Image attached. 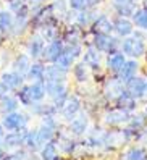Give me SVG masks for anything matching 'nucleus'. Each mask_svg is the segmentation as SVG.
<instances>
[{
    "mask_svg": "<svg viewBox=\"0 0 147 160\" xmlns=\"http://www.w3.org/2000/svg\"><path fill=\"white\" fill-rule=\"evenodd\" d=\"M26 123H27V118L23 113H16V112L7 113L2 120V126L8 131H21L24 129Z\"/></svg>",
    "mask_w": 147,
    "mask_h": 160,
    "instance_id": "obj_1",
    "label": "nucleus"
},
{
    "mask_svg": "<svg viewBox=\"0 0 147 160\" xmlns=\"http://www.w3.org/2000/svg\"><path fill=\"white\" fill-rule=\"evenodd\" d=\"M123 52L131 55V57H139L145 52V45L141 36H136V37H130V39H125L123 42Z\"/></svg>",
    "mask_w": 147,
    "mask_h": 160,
    "instance_id": "obj_2",
    "label": "nucleus"
},
{
    "mask_svg": "<svg viewBox=\"0 0 147 160\" xmlns=\"http://www.w3.org/2000/svg\"><path fill=\"white\" fill-rule=\"evenodd\" d=\"M55 134V121L52 120L50 115L45 117L44 120V125L37 129V138H39V142L45 144V142H50V139Z\"/></svg>",
    "mask_w": 147,
    "mask_h": 160,
    "instance_id": "obj_3",
    "label": "nucleus"
},
{
    "mask_svg": "<svg viewBox=\"0 0 147 160\" xmlns=\"http://www.w3.org/2000/svg\"><path fill=\"white\" fill-rule=\"evenodd\" d=\"M78 55H79V47H78V45H73V47H70L68 50H63V52L60 53V57L55 60V63H57V67L66 70L70 65L73 63L75 57H78Z\"/></svg>",
    "mask_w": 147,
    "mask_h": 160,
    "instance_id": "obj_4",
    "label": "nucleus"
},
{
    "mask_svg": "<svg viewBox=\"0 0 147 160\" xmlns=\"http://www.w3.org/2000/svg\"><path fill=\"white\" fill-rule=\"evenodd\" d=\"M126 92L130 94L131 97L139 99L145 94V82L141 78H131L128 79V86H126Z\"/></svg>",
    "mask_w": 147,
    "mask_h": 160,
    "instance_id": "obj_5",
    "label": "nucleus"
},
{
    "mask_svg": "<svg viewBox=\"0 0 147 160\" xmlns=\"http://www.w3.org/2000/svg\"><path fill=\"white\" fill-rule=\"evenodd\" d=\"M96 47L100 52H115L116 50V39L110 36L97 34L96 36Z\"/></svg>",
    "mask_w": 147,
    "mask_h": 160,
    "instance_id": "obj_6",
    "label": "nucleus"
},
{
    "mask_svg": "<svg viewBox=\"0 0 147 160\" xmlns=\"http://www.w3.org/2000/svg\"><path fill=\"white\" fill-rule=\"evenodd\" d=\"M65 76H66L65 70L57 67V65H52V67L44 70V78L47 82H61L65 79Z\"/></svg>",
    "mask_w": 147,
    "mask_h": 160,
    "instance_id": "obj_7",
    "label": "nucleus"
},
{
    "mask_svg": "<svg viewBox=\"0 0 147 160\" xmlns=\"http://www.w3.org/2000/svg\"><path fill=\"white\" fill-rule=\"evenodd\" d=\"M105 120L110 125H121V123L130 120V113H128V110H125V108L110 110L107 113V117H105Z\"/></svg>",
    "mask_w": 147,
    "mask_h": 160,
    "instance_id": "obj_8",
    "label": "nucleus"
},
{
    "mask_svg": "<svg viewBox=\"0 0 147 160\" xmlns=\"http://www.w3.org/2000/svg\"><path fill=\"white\" fill-rule=\"evenodd\" d=\"M79 110V99L78 97H68L61 105V113L66 120H71V117H75V113Z\"/></svg>",
    "mask_w": 147,
    "mask_h": 160,
    "instance_id": "obj_9",
    "label": "nucleus"
},
{
    "mask_svg": "<svg viewBox=\"0 0 147 160\" xmlns=\"http://www.w3.org/2000/svg\"><path fill=\"white\" fill-rule=\"evenodd\" d=\"M23 138L24 134L20 131H12L10 134H7L3 138V149H13V147H20L23 144Z\"/></svg>",
    "mask_w": 147,
    "mask_h": 160,
    "instance_id": "obj_10",
    "label": "nucleus"
},
{
    "mask_svg": "<svg viewBox=\"0 0 147 160\" xmlns=\"http://www.w3.org/2000/svg\"><path fill=\"white\" fill-rule=\"evenodd\" d=\"M2 82L8 89H20V86L23 84V76L18 73H5L2 76Z\"/></svg>",
    "mask_w": 147,
    "mask_h": 160,
    "instance_id": "obj_11",
    "label": "nucleus"
},
{
    "mask_svg": "<svg viewBox=\"0 0 147 160\" xmlns=\"http://www.w3.org/2000/svg\"><path fill=\"white\" fill-rule=\"evenodd\" d=\"M123 81L121 79H110L107 82V88H105V92L110 99H118V96L123 92Z\"/></svg>",
    "mask_w": 147,
    "mask_h": 160,
    "instance_id": "obj_12",
    "label": "nucleus"
},
{
    "mask_svg": "<svg viewBox=\"0 0 147 160\" xmlns=\"http://www.w3.org/2000/svg\"><path fill=\"white\" fill-rule=\"evenodd\" d=\"M137 71V63L136 62H125V65L120 70V79L121 81H128L134 78V74Z\"/></svg>",
    "mask_w": 147,
    "mask_h": 160,
    "instance_id": "obj_13",
    "label": "nucleus"
},
{
    "mask_svg": "<svg viewBox=\"0 0 147 160\" xmlns=\"http://www.w3.org/2000/svg\"><path fill=\"white\" fill-rule=\"evenodd\" d=\"M86 128H87V117L86 115H79L78 118H75L71 121V126H70L71 133H75V134H82L86 131Z\"/></svg>",
    "mask_w": 147,
    "mask_h": 160,
    "instance_id": "obj_14",
    "label": "nucleus"
},
{
    "mask_svg": "<svg viewBox=\"0 0 147 160\" xmlns=\"http://www.w3.org/2000/svg\"><path fill=\"white\" fill-rule=\"evenodd\" d=\"M23 144L29 149V150H36L41 142H39V138H37V131H27L24 133V138H23Z\"/></svg>",
    "mask_w": 147,
    "mask_h": 160,
    "instance_id": "obj_15",
    "label": "nucleus"
},
{
    "mask_svg": "<svg viewBox=\"0 0 147 160\" xmlns=\"http://www.w3.org/2000/svg\"><path fill=\"white\" fill-rule=\"evenodd\" d=\"M96 28V32L97 34H104V36H110V31L113 29V26H112V23H110L105 16H102V18H99V20L96 21V24H94Z\"/></svg>",
    "mask_w": 147,
    "mask_h": 160,
    "instance_id": "obj_16",
    "label": "nucleus"
},
{
    "mask_svg": "<svg viewBox=\"0 0 147 160\" xmlns=\"http://www.w3.org/2000/svg\"><path fill=\"white\" fill-rule=\"evenodd\" d=\"M63 52V45H61V42H58V41H52L50 42V45H49V49H47V52H45V55H47V58L50 60V62H55L58 57H60V53Z\"/></svg>",
    "mask_w": 147,
    "mask_h": 160,
    "instance_id": "obj_17",
    "label": "nucleus"
},
{
    "mask_svg": "<svg viewBox=\"0 0 147 160\" xmlns=\"http://www.w3.org/2000/svg\"><path fill=\"white\" fill-rule=\"evenodd\" d=\"M115 31L120 34V36H128L131 31H133V26H131V23L128 21V20H125V18H118V20L115 21Z\"/></svg>",
    "mask_w": 147,
    "mask_h": 160,
    "instance_id": "obj_18",
    "label": "nucleus"
},
{
    "mask_svg": "<svg viewBox=\"0 0 147 160\" xmlns=\"http://www.w3.org/2000/svg\"><path fill=\"white\" fill-rule=\"evenodd\" d=\"M41 158L42 160H57L58 154H57V147H55L53 142H47L42 147V152H41Z\"/></svg>",
    "mask_w": 147,
    "mask_h": 160,
    "instance_id": "obj_19",
    "label": "nucleus"
},
{
    "mask_svg": "<svg viewBox=\"0 0 147 160\" xmlns=\"http://www.w3.org/2000/svg\"><path fill=\"white\" fill-rule=\"evenodd\" d=\"M116 100H118V105H120V108H125V110L134 108V97H131L126 91H123L120 96H118Z\"/></svg>",
    "mask_w": 147,
    "mask_h": 160,
    "instance_id": "obj_20",
    "label": "nucleus"
},
{
    "mask_svg": "<svg viewBox=\"0 0 147 160\" xmlns=\"http://www.w3.org/2000/svg\"><path fill=\"white\" fill-rule=\"evenodd\" d=\"M13 28V16L8 12H0V31L7 32Z\"/></svg>",
    "mask_w": 147,
    "mask_h": 160,
    "instance_id": "obj_21",
    "label": "nucleus"
},
{
    "mask_svg": "<svg viewBox=\"0 0 147 160\" xmlns=\"http://www.w3.org/2000/svg\"><path fill=\"white\" fill-rule=\"evenodd\" d=\"M123 65H125L123 53H113L112 57L108 58V68L113 70V71H120Z\"/></svg>",
    "mask_w": 147,
    "mask_h": 160,
    "instance_id": "obj_22",
    "label": "nucleus"
},
{
    "mask_svg": "<svg viewBox=\"0 0 147 160\" xmlns=\"http://www.w3.org/2000/svg\"><path fill=\"white\" fill-rule=\"evenodd\" d=\"M126 160H147V150L142 147H133L131 150H128Z\"/></svg>",
    "mask_w": 147,
    "mask_h": 160,
    "instance_id": "obj_23",
    "label": "nucleus"
},
{
    "mask_svg": "<svg viewBox=\"0 0 147 160\" xmlns=\"http://www.w3.org/2000/svg\"><path fill=\"white\" fill-rule=\"evenodd\" d=\"M84 63L89 65V67H92V68H97L99 63H100V57H99L97 50L89 49V50L86 52V55H84Z\"/></svg>",
    "mask_w": 147,
    "mask_h": 160,
    "instance_id": "obj_24",
    "label": "nucleus"
},
{
    "mask_svg": "<svg viewBox=\"0 0 147 160\" xmlns=\"http://www.w3.org/2000/svg\"><path fill=\"white\" fill-rule=\"evenodd\" d=\"M44 50V41L41 37H34V39L29 42V53L32 57H39Z\"/></svg>",
    "mask_w": 147,
    "mask_h": 160,
    "instance_id": "obj_25",
    "label": "nucleus"
},
{
    "mask_svg": "<svg viewBox=\"0 0 147 160\" xmlns=\"http://www.w3.org/2000/svg\"><path fill=\"white\" fill-rule=\"evenodd\" d=\"M15 70L18 71V74L23 76V74L29 70V58H27L26 55H20L15 62Z\"/></svg>",
    "mask_w": 147,
    "mask_h": 160,
    "instance_id": "obj_26",
    "label": "nucleus"
},
{
    "mask_svg": "<svg viewBox=\"0 0 147 160\" xmlns=\"http://www.w3.org/2000/svg\"><path fill=\"white\" fill-rule=\"evenodd\" d=\"M29 92H31L32 102H37V100H42V97L45 96V88L41 82H36L32 86H29Z\"/></svg>",
    "mask_w": 147,
    "mask_h": 160,
    "instance_id": "obj_27",
    "label": "nucleus"
},
{
    "mask_svg": "<svg viewBox=\"0 0 147 160\" xmlns=\"http://www.w3.org/2000/svg\"><path fill=\"white\" fill-rule=\"evenodd\" d=\"M0 102H2V110L5 112V113H12V112H15V110H16V107H18L16 99L8 97V96H5Z\"/></svg>",
    "mask_w": 147,
    "mask_h": 160,
    "instance_id": "obj_28",
    "label": "nucleus"
},
{
    "mask_svg": "<svg viewBox=\"0 0 147 160\" xmlns=\"http://www.w3.org/2000/svg\"><path fill=\"white\" fill-rule=\"evenodd\" d=\"M44 67H42V65H37V63H36V65H32V67H29V70H27V73H29V78L31 79H42L44 78Z\"/></svg>",
    "mask_w": 147,
    "mask_h": 160,
    "instance_id": "obj_29",
    "label": "nucleus"
},
{
    "mask_svg": "<svg viewBox=\"0 0 147 160\" xmlns=\"http://www.w3.org/2000/svg\"><path fill=\"white\" fill-rule=\"evenodd\" d=\"M134 21L136 24L142 28V29H147V10H139L134 13Z\"/></svg>",
    "mask_w": 147,
    "mask_h": 160,
    "instance_id": "obj_30",
    "label": "nucleus"
},
{
    "mask_svg": "<svg viewBox=\"0 0 147 160\" xmlns=\"http://www.w3.org/2000/svg\"><path fill=\"white\" fill-rule=\"evenodd\" d=\"M18 97H20V102L23 103V105H31L32 103L29 88H21V91H18Z\"/></svg>",
    "mask_w": 147,
    "mask_h": 160,
    "instance_id": "obj_31",
    "label": "nucleus"
},
{
    "mask_svg": "<svg viewBox=\"0 0 147 160\" xmlns=\"http://www.w3.org/2000/svg\"><path fill=\"white\" fill-rule=\"evenodd\" d=\"M75 74H76L78 81H86V79H87V70H86V65H84V63L76 65V68H75Z\"/></svg>",
    "mask_w": 147,
    "mask_h": 160,
    "instance_id": "obj_32",
    "label": "nucleus"
},
{
    "mask_svg": "<svg viewBox=\"0 0 147 160\" xmlns=\"http://www.w3.org/2000/svg\"><path fill=\"white\" fill-rule=\"evenodd\" d=\"M27 152H15V154H5L3 160H27Z\"/></svg>",
    "mask_w": 147,
    "mask_h": 160,
    "instance_id": "obj_33",
    "label": "nucleus"
},
{
    "mask_svg": "<svg viewBox=\"0 0 147 160\" xmlns=\"http://www.w3.org/2000/svg\"><path fill=\"white\" fill-rule=\"evenodd\" d=\"M144 123H145V117L144 115H137L134 120H133V128H128V129H139V128H142L144 126Z\"/></svg>",
    "mask_w": 147,
    "mask_h": 160,
    "instance_id": "obj_34",
    "label": "nucleus"
},
{
    "mask_svg": "<svg viewBox=\"0 0 147 160\" xmlns=\"http://www.w3.org/2000/svg\"><path fill=\"white\" fill-rule=\"evenodd\" d=\"M70 5H71V8H75V10H82L84 7H87L86 0H70Z\"/></svg>",
    "mask_w": 147,
    "mask_h": 160,
    "instance_id": "obj_35",
    "label": "nucleus"
},
{
    "mask_svg": "<svg viewBox=\"0 0 147 160\" xmlns=\"http://www.w3.org/2000/svg\"><path fill=\"white\" fill-rule=\"evenodd\" d=\"M120 12L123 16H128V15H133L134 13V5L133 3H130V5H126V7H123V8H120Z\"/></svg>",
    "mask_w": 147,
    "mask_h": 160,
    "instance_id": "obj_36",
    "label": "nucleus"
},
{
    "mask_svg": "<svg viewBox=\"0 0 147 160\" xmlns=\"http://www.w3.org/2000/svg\"><path fill=\"white\" fill-rule=\"evenodd\" d=\"M21 5H23V0H10V7H12V10H15V12H20Z\"/></svg>",
    "mask_w": 147,
    "mask_h": 160,
    "instance_id": "obj_37",
    "label": "nucleus"
},
{
    "mask_svg": "<svg viewBox=\"0 0 147 160\" xmlns=\"http://www.w3.org/2000/svg\"><path fill=\"white\" fill-rule=\"evenodd\" d=\"M131 3V0H113V5L120 10V8H123V7H126V5H130Z\"/></svg>",
    "mask_w": 147,
    "mask_h": 160,
    "instance_id": "obj_38",
    "label": "nucleus"
},
{
    "mask_svg": "<svg viewBox=\"0 0 147 160\" xmlns=\"http://www.w3.org/2000/svg\"><path fill=\"white\" fill-rule=\"evenodd\" d=\"M7 91H8V88L5 86V84H3L2 81H0V100H2V99L7 96Z\"/></svg>",
    "mask_w": 147,
    "mask_h": 160,
    "instance_id": "obj_39",
    "label": "nucleus"
},
{
    "mask_svg": "<svg viewBox=\"0 0 147 160\" xmlns=\"http://www.w3.org/2000/svg\"><path fill=\"white\" fill-rule=\"evenodd\" d=\"M78 21H79V24H86L87 21H89V16H87V13L84 15V13H81L79 16H78Z\"/></svg>",
    "mask_w": 147,
    "mask_h": 160,
    "instance_id": "obj_40",
    "label": "nucleus"
},
{
    "mask_svg": "<svg viewBox=\"0 0 147 160\" xmlns=\"http://www.w3.org/2000/svg\"><path fill=\"white\" fill-rule=\"evenodd\" d=\"M141 141H142V142H145V144H147V129H145L144 133L141 134Z\"/></svg>",
    "mask_w": 147,
    "mask_h": 160,
    "instance_id": "obj_41",
    "label": "nucleus"
},
{
    "mask_svg": "<svg viewBox=\"0 0 147 160\" xmlns=\"http://www.w3.org/2000/svg\"><path fill=\"white\" fill-rule=\"evenodd\" d=\"M99 2H100V0H86V3L91 5V7H92V5H97Z\"/></svg>",
    "mask_w": 147,
    "mask_h": 160,
    "instance_id": "obj_42",
    "label": "nucleus"
},
{
    "mask_svg": "<svg viewBox=\"0 0 147 160\" xmlns=\"http://www.w3.org/2000/svg\"><path fill=\"white\" fill-rule=\"evenodd\" d=\"M3 138V126H2V123H0V139Z\"/></svg>",
    "mask_w": 147,
    "mask_h": 160,
    "instance_id": "obj_43",
    "label": "nucleus"
},
{
    "mask_svg": "<svg viewBox=\"0 0 147 160\" xmlns=\"http://www.w3.org/2000/svg\"><path fill=\"white\" fill-rule=\"evenodd\" d=\"M145 7H147V0H145Z\"/></svg>",
    "mask_w": 147,
    "mask_h": 160,
    "instance_id": "obj_44",
    "label": "nucleus"
}]
</instances>
